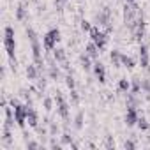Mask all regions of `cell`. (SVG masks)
<instances>
[{
    "label": "cell",
    "mask_w": 150,
    "mask_h": 150,
    "mask_svg": "<svg viewBox=\"0 0 150 150\" xmlns=\"http://www.w3.org/2000/svg\"><path fill=\"white\" fill-rule=\"evenodd\" d=\"M27 37L30 41V48H32V58H34V64L42 71L44 69V58H42V48H41V42H39V35L37 32L32 28V27H27Z\"/></svg>",
    "instance_id": "obj_1"
},
{
    "label": "cell",
    "mask_w": 150,
    "mask_h": 150,
    "mask_svg": "<svg viewBox=\"0 0 150 150\" xmlns=\"http://www.w3.org/2000/svg\"><path fill=\"white\" fill-rule=\"evenodd\" d=\"M4 48L6 53L9 57V60L13 62V69L16 67V41H14V28L11 25H7L4 28Z\"/></svg>",
    "instance_id": "obj_2"
},
{
    "label": "cell",
    "mask_w": 150,
    "mask_h": 150,
    "mask_svg": "<svg viewBox=\"0 0 150 150\" xmlns=\"http://www.w3.org/2000/svg\"><path fill=\"white\" fill-rule=\"evenodd\" d=\"M55 96V104H57V113H58V117L64 120V125L67 127L69 124H71V110H69V103L65 101V97H64V94L60 92V90H55L53 92Z\"/></svg>",
    "instance_id": "obj_3"
},
{
    "label": "cell",
    "mask_w": 150,
    "mask_h": 150,
    "mask_svg": "<svg viewBox=\"0 0 150 150\" xmlns=\"http://www.w3.org/2000/svg\"><path fill=\"white\" fill-rule=\"evenodd\" d=\"M11 106L14 108V120H16V125L21 129V131H25V125H27V110H28V106L27 104H21L18 99H11Z\"/></svg>",
    "instance_id": "obj_4"
},
{
    "label": "cell",
    "mask_w": 150,
    "mask_h": 150,
    "mask_svg": "<svg viewBox=\"0 0 150 150\" xmlns=\"http://www.w3.org/2000/svg\"><path fill=\"white\" fill-rule=\"evenodd\" d=\"M96 23L99 25V27H104L106 30L104 32H108V34H111L113 32V21H111V9L110 7H104L103 11H99V13H96Z\"/></svg>",
    "instance_id": "obj_5"
},
{
    "label": "cell",
    "mask_w": 150,
    "mask_h": 150,
    "mask_svg": "<svg viewBox=\"0 0 150 150\" xmlns=\"http://www.w3.org/2000/svg\"><path fill=\"white\" fill-rule=\"evenodd\" d=\"M60 39H62V37H60V30H58V28H51V30H48V32L44 34V37H42V48H44L46 51H53V50L57 48V44H58Z\"/></svg>",
    "instance_id": "obj_6"
},
{
    "label": "cell",
    "mask_w": 150,
    "mask_h": 150,
    "mask_svg": "<svg viewBox=\"0 0 150 150\" xmlns=\"http://www.w3.org/2000/svg\"><path fill=\"white\" fill-rule=\"evenodd\" d=\"M88 34H90V41H94L96 46L103 51V50L106 48V44H108V39H110L108 35H110V34L104 32V30H101L99 25H97V27H92V30H90Z\"/></svg>",
    "instance_id": "obj_7"
},
{
    "label": "cell",
    "mask_w": 150,
    "mask_h": 150,
    "mask_svg": "<svg viewBox=\"0 0 150 150\" xmlns=\"http://www.w3.org/2000/svg\"><path fill=\"white\" fill-rule=\"evenodd\" d=\"M138 55H139V67L145 69L146 72H150V57H148V46L139 42L138 48Z\"/></svg>",
    "instance_id": "obj_8"
},
{
    "label": "cell",
    "mask_w": 150,
    "mask_h": 150,
    "mask_svg": "<svg viewBox=\"0 0 150 150\" xmlns=\"http://www.w3.org/2000/svg\"><path fill=\"white\" fill-rule=\"evenodd\" d=\"M138 118H139V111H138V108H134V106H127V111H125V117H124L125 125H127V127L136 125V124H138Z\"/></svg>",
    "instance_id": "obj_9"
},
{
    "label": "cell",
    "mask_w": 150,
    "mask_h": 150,
    "mask_svg": "<svg viewBox=\"0 0 150 150\" xmlns=\"http://www.w3.org/2000/svg\"><path fill=\"white\" fill-rule=\"evenodd\" d=\"M92 71H94V74H96V78H97V81H99V83H106V67H104V64H103V62L96 60V62H94Z\"/></svg>",
    "instance_id": "obj_10"
},
{
    "label": "cell",
    "mask_w": 150,
    "mask_h": 150,
    "mask_svg": "<svg viewBox=\"0 0 150 150\" xmlns=\"http://www.w3.org/2000/svg\"><path fill=\"white\" fill-rule=\"evenodd\" d=\"M57 64H58V62L53 60V62H50V65H48V76H50V80H53V81H58V80L62 78V71H60V67H58Z\"/></svg>",
    "instance_id": "obj_11"
},
{
    "label": "cell",
    "mask_w": 150,
    "mask_h": 150,
    "mask_svg": "<svg viewBox=\"0 0 150 150\" xmlns=\"http://www.w3.org/2000/svg\"><path fill=\"white\" fill-rule=\"evenodd\" d=\"M27 122L32 129H35L39 125V113L34 110V106H28V110H27Z\"/></svg>",
    "instance_id": "obj_12"
},
{
    "label": "cell",
    "mask_w": 150,
    "mask_h": 150,
    "mask_svg": "<svg viewBox=\"0 0 150 150\" xmlns=\"http://www.w3.org/2000/svg\"><path fill=\"white\" fill-rule=\"evenodd\" d=\"M92 60H94V58H92L87 51H83V53L80 55V64H81V69H83V71H87V72H90V71H92V67H94Z\"/></svg>",
    "instance_id": "obj_13"
},
{
    "label": "cell",
    "mask_w": 150,
    "mask_h": 150,
    "mask_svg": "<svg viewBox=\"0 0 150 150\" xmlns=\"http://www.w3.org/2000/svg\"><path fill=\"white\" fill-rule=\"evenodd\" d=\"M53 58H55L58 64H62L64 69H67V55H65V50L55 48V50H53Z\"/></svg>",
    "instance_id": "obj_14"
},
{
    "label": "cell",
    "mask_w": 150,
    "mask_h": 150,
    "mask_svg": "<svg viewBox=\"0 0 150 150\" xmlns=\"http://www.w3.org/2000/svg\"><path fill=\"white\" fill-rule=\"evenodd\" d=\"M41 69L35 65V64H30V65H27V78L28 80H32V81H37V78L41 76Z\"/></svg>",
    "instance_id": "obj_15"
},
{
    "label": "cell",
    "mask_w": 150,
    "mask_h": 150,
    "mask_svg": "<svg viewBox=\"0 0 150 150\" xmlns=\"http://www.w3.org/2000/svg\"><path fill=\"white\" fill-rule=\"evenodd\" d=\"M72 125H74V129H76V131H81L83 129V125H85V111L83 110H80L76 113V117H74V120H72Z\"/></svg>",
    "instance_id": "obj_16"
},
{
    "label": "cell",
    "mask_w": 150,
    "mask_h": 150,
    "mask_svg": "<svg viewBox=\"0 0 150 150\" xmlns=\"http://www.w3.org/2000/svg\"><path fill=\"white\" fill-rule=\"evenodd\" d=\"M85 51L94 58V60H97L99 58V53H101V50L96 46V42L94 41H90V42H87V46H85Z\"/></svg>",
    "instance_id": "obj_17"
},
{
    "label": "cell",
    "mask_w": 150,
    "mask_h": 150,
    "mask_svg": "<svg viewBox=\"0 0 150 150\" xmlns=\"http://www.w3.org/2000/svg\"><path fill=\"white\" fill-rule=\"evenodd\" d=\"M14 16H16V20H18V21H25V20L28 18V11H27L25 4H18V7H16V13H14Z\"/></svg>",
    "instance_id": "obj_18"
},
{
    "label": "cell",
    "mask_w": 150,
    "mask_h": 150,
    "mask_svg": "<svg viewBox=\"0 0 150 150\" xmlns=\"http://www.w3.org/2000/svg\"><path fill=\"white\" fill-rule=\"evenodd\" d=\"M110 60H111V64L115 67H120L122 65V53L118 50H111L110 51Z\"/></svg>",
    "instance_id": "obj_19"
},
{
    "label": "cell",
    "mask_w": 150,
    "mask_h": 150,
    "mask_svg": "<svg viewBox=\"0 0 150 150\" xmlns=\"http://www.w3.org/2000/svg\"><path fill=\"white\" fill-rule=\"evenodd\" d=\"M122 65L127 67L129 71H132V69L136 67V60H134V57H131V55H124V53H122Z\"/></svg>",
    "instance_id": "obj_20"
},
{
    "label": "cell",
    "mask_w": 150,
    "mask_h": 150,
    "mask_svg": "<svg viewBox=\"0 0 150 150\" xmlns=\"http://www.w3.org/2000/svg\"><path fill=\"white\" fill-rule=\"evenodd\" d=\"M129 92H132V94L143 92V90H141V78H138V76H132V78H131V90H129Z\"/></svg>",
    "instance_id": "obj_21"
},
{
    "label": "cell",
    "mask_w": 150,
    "mask_h": 150,
    "mask_svg": "<svg viewBox=\"0 0 150 150\" xmlns=\"http://www.w3.org/2000/svg\"><path fill=\"white\" fill-rule=\"evenodd\" d=\"M117 88H118V92H124V94H127V92L131 90V80H127V78H120V80H118V85H117Z\"/></svg>",
    "instance_id": "obj_22"
},
{
    "label": "cell",
    "mask_w": 150,
    "mask_h": 150,
    "mask_svg": "<svg viewBox=\"0 0 150 150\" xmlns=\"http://www.w3.org/2000/svg\"><path fill=\"white\" fill-rule=\"evenodd\" d=\"M139 97H138V94H132V92H127V99H125V104L127 106H134V108H138L139 106Z\"/></svg>",
    "instance_id": "obj_23"
},
{
    "label": "cell",
    "mask_w": 150,
    "mask_h": 150,
    "mask_svg": "<svg viewBox=\"0 0 150 150\" xmlns=\"http://www.w3.org/2000/svg\"><path fill=\"white\" fill-rule=\"evenodd\" d=\"M53 103H55V97H50V96H44L42 97V106L46 111H51L53 110Z\"/></svg>",
    "instance_id": "obj_24"
},
{
    "label": "cell",
    "mask_w": 150,
    "mask_h": 150,
    "mask_svg": "<svg viewBox=\"0 0 150 150\" xmlns=\"http://www.w3.org/2000/svg\"><path fill=\"white\" fill-rule=\"evenodd\" d=\"M136 125H138V129H139V131H150V122H148L145 117H139Z\"/></svg>",
    "instance_id": "obj_25"
},
{
    "label": "cell",
    "mask_w": 150,
    "mask_h": 150,
    "mask_svg": "<svg viewBox=\"0 0 150 150\" xmlns=\"http://www.w3.org/2000/svg\"><path fill=\"white\" fill-rule=\"evenodd\" d=\"M48 125H50V138H51V136L57 138V136L60 134V125L55 124V122H48Z\"/></svg>",
    "instance_id": "obj_26"
},
{
    "label": "cell",
    "mask_w": 150,
    "mask_h": 150,
    "mask_svg": "<svg viewBox=\"0 0 150 150\" xmlns=\"http://www.w3.org/2000/svg\"><path fill=\"white\" fill-rule=\"evenodd\" d=\"M69 97H71V104H72V106H78V104H80V101H81V97H80V92H78L76 88H74V90H71V96H69Z\"/></svg>",
    "instance_id": "obj_27"
},
{
    "label": "cell",
    "mask_w": 150,
    "mask_h": 150,
    "mask_svg": "<svg viewBox=\"0 0 150 150\" xmlns=\"http://www.w3.org/2000/svg\"><path fill=\"white\" fill-rule=\"evenodd\" d=\"M65 85H67V88L69 90H74V88H76V80H74V76H72V74H65Z\"/></svg>",
    "instance_id": "obj_28"
},
{
    "label": "cell",
    "mask_w": 150,
    "mask_h": 150,
    "mask_svg": "<svg viewBox=\"0 0 150 150\" xmlns=\"http://www.w3.org/2000/svg\"><path fill=\"white\" fill-rule=\"evenodd\" d=\"M72 141H74V139H72V136H71L69 132H62V134H60V143H62L64 146H67V145L71 146Z\"/></svg>",
    "instance_id": "obj_29"
},
{
    "label": "cell",
    "mask_w": 150,
    "mask_h": 150,
    "mask_svg": "<svg viewBox=\"0 0 150 150\" xmlns=\"http://www.w3.org/2000/svg\"><path fill=\"white\" fill-rule=\"evenodd\" d=\"M141 90L145 94H150V76L148 78H141Z\"/></svg>",
    "instance_id": "obj_30"
},
{
    "label": "cell",
    "mask_w": 150,
    "mask_h": 150,
    "mask_svg": "<svg viewBox=\"0 0 150 150\" xmlns=\"http://www.w3.org/2000/svg\"><path fill=\"white\" fill-rule=\"evenodd\" d=\"M48 146H50V148H55V150H62V148H64V145H62V143H58V141H57L53 136H51V139H50Z\"/></svg>",
    "instance_id": "obj_31"
},
{
    "label": "cell",
    "mask_w": 150,
    "mask_h": 150,
    "mask_svg": "<svg viewBox=\"0 0 150 150\" xmlns=\"http://www.w3.org/2000/svg\"><path fill=\"white\" fill-rule=\"evenodd\" d=\"M80 28H81L83 32H90V30H92V25H90V21H88V20H81Z\"/></svg>",
    "instance_id": "obj_32"
},
{
    "label": "cell",
    "mask_w": 150,
    "mask_h": 150,
    "mask_svg": "<svg viewBox=\"0 0 150 150\" xmlns=\"http://www.w3.org/2000/svg\"><path fill=\"white\" fill-rule=\"evenodd\" d=\"M25 146H27V148H39V146H42V143H37V141H34V139L28 138V139L25 141Z\"/></svg>",
    "instance_id": "obj_33"
},
{
    "label": "cell",
    "mask_w": 150,
    "mask_h": 150,
    "mask_svg": "<svg viewBox=\"0 0 150 150\" xmlns=\"http://www.w3.org/2000/svg\"><path fill=\"white\" fill-rule=\"evenodd\" d=\"M44 88H46V80L42 76H39L37 78V90L39 92H44Z\"/></svg>",
    "instance_id": "obj_34"
},
{
    "label": "cell",
    "mask_w": 150,
    "mask_h": 150,
    "mask_svg": "<svg viewBox=\"0 0 150 150\" xmlns=\"http://www.w3.org/2000/svg\"><path fill=\"white\" fill-rule=\"evenodd\" d=\"M106 148H115V141H113V136H106V143H104Z\"/></svg>",
    "instance_id": "obj_35"
},
{
    "label": "cell",
    "mask_w": 150,
    "mask_h": 150,
    "mask_svg": "<svg viewBox=\"0 0 150 150\" xmlns=\"http://www.w3.org/2000/svg\"><path fill=\"white\" fill-rule=\"evenodd\" d=\"M124 148H136V141L134 139H125L124 141Z\"/></svg>",
    "instance_id": "obj_36"
},
{
    "label": "cell",
    "mask_w": 150,
    "mask_h": 150,
    "mask_svg": "<svg viewBox=\"0 0 150 150\" xmlns=\"http://www.w3.org/2000/svg\"><path fill=\"white\" fill-rule=\"evenodd\" d=\"M65 2H67V0H55V7H57L58 11H62V7L65 6Z\"/></svg>",
    "instance_id": "obj_37"
},
{
    "label": "cell",
    "mask_w": 150,
    "mask_h": 150,
    "mask_svg": "<svg viewBox=\"0 0 150 150\" xmlns=\"http://www.w3.org/2000/svg\"><path fill=\"white\" fill-rule=\"evenodd\" d=\"M71 148H72V150H78V148H80V145H78V143H74V141H72V143H71Z\"/></svg>",
    "instance_id": "obj_38"
},
{
    "label": "cell",
    "mask_w": 150,
    "mask_h": 150,
    "mask_svg": "<svg viewBox=\"0 0 150 150\" xmlns=\"http://www.w3.org/2000/svg\"><path fill=\"white\" fill-rule=\"evenodd\" d=\"M125 2H136V0H125Z\"/></svg>",
    "instance_id": "obj_39"
}]
</instances>
